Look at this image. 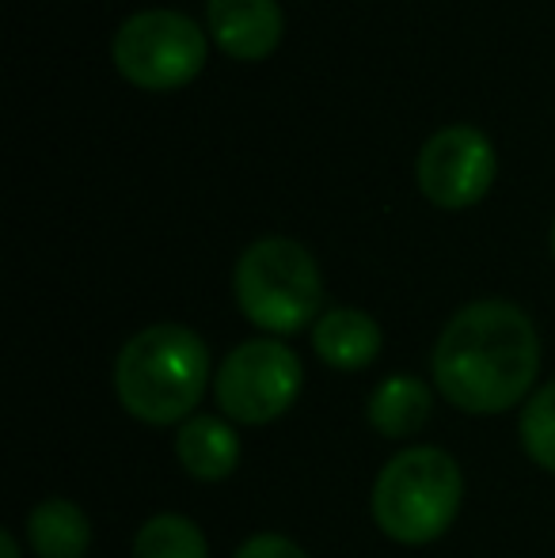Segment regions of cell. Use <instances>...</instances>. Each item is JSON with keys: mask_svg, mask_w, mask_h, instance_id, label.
I'll use <instances>...</instances> for the list:
<instances>
[{"mask_svg": "<svg viewBox=\"0 0 555 558\" xmlns=\"http://www.w3.org/2000/svg\"><path fill=\"white\" fill-rule=\"evenodd\" d=\"M240 434L229 418L217 414H194L176 429V460L183 463V471L198 483H221L240 468Z\"/></svg>", "mask_w": 555, "mask_h": 558, "instance_id": "30bf717a", "label": "cell"}, {"mask_svg": "<svg viewBox=\"0 0 555 558\" xmlns=\"http://www.w3.org/2000/svg\"><path fill=\"white\" fill-rule=\"evenodd\" d=\"M464 501V471L445 448L411 445L385 460L373 483V524L393 544L426 547L457 524Z\"/></svg>", "mask_w": 555, "mask_h": 558, "instance_id": "3957f363", "label": "cell"}, {"mask_svg": "<svg viewBox=\"0 0 555 558\" xmlns=\"http://www.w3.org/2000/svg\"><path fill=\"white\" fill-rule=\"evenodd\" d=\"M209 380V345L183 324L145 327L114 357V396L145 426H183L194 418Z\"/></svg>", "mask_w": 555, "mask_h": 558, "instance_id": "7a4b0ae2", "label": "cell"}, {"mask_svg": "<svg viewBox=\"0 0 555 558\" xmlns=\"http://www.w3.org/2000/svg\"><path fill=\"white\" fill-rule=\"evenodd\" d=\"M377 319L362 308H331L312 324V350L335 373H362L381 357Z\"/></svg>", "mask_w": 555, "mask_h": 558, "instance_id": "9c48e42d", "label": "cell"}, {"mask_svg": "<svg viewBox=\"0 0 555 558\" xmlns=\"http://www.w3.org/2000/svg\"><path fill=\"white\" fill-rule=\"evenodd\" d=\"M434 414V391L419 376H388L365 399V422L388 441L415 437Z\"/></svg>", "mask_w": 555, "mask_h": 558, "instance_id": "8fae6325", "label": "cell"}, {"mask_svg": "<svg viewBox=\"0 0 555 558\" xmlns=\"http://www.w3.org/2000/svg\"><path fill=\"white\" fill-rule=\"evenodd\" d=\"M304 388L301 357L278 338H248L214 373V399L237 426H267L297 403Z\"/></svg>", "mask_w": 555, "mask_h": 558, "instance_id": "8992f818", "label": "cell"}, {"mask_svg": "<svg viewBox=\"0 0 555 558\" xmlns=\"http://www.w3.org/2000/svg\"><path fill=\"white\" fill-rule=\"evenodd\" d=\"M495 145L475 125H442L419 148L415 183L437 209H468L495 183Z\"/></svg>", "mask_w": 555, "mask_h": 558, "instance_id": "52a82bcc", "label": "cell"}, {"mask_svg": "<svg viewBox=\"0 0 555 558\" xmlns=\"http://www.w3.org/2000/svg\"><path fill=\"white\" fill-rule=\"evenodd\" d=\"M23 551H20V539L12 536V532H0V558H20Z\"/></svg>", "mask_w": 555, "mask_h": 558, "instance_id": "2e32d148", "label": "cell"}, {"mask_svg": "<svg viewBox=\"0 0 555 558\" xmlns=\"http://www.w3.org/2000/svg\"><path fill=\"white\" fill-rule=\"evenodd\" d=\"M437 396L464 414H506L541 373V338L518 304L472 301L442 327L430 357Z\"/></svg>", "mask_w": 555, "mask_h": 558, "instance_id": "6da1fadb", "label": "cell"}, {"mask_svg": "<svg viewBox=\"0 0 555 558\" xmlns=\"http://www.w3.org/2000/svg\"><path fill=\"white\" fill-rule=\"evenodd\" d=\"M130 558H209V539L191 517L156 513L137 529Z\"/></svg>", "mask_w": 555, "mask_h": 558, "instance_id": "4fadbf2b", "label": "cell"}, {"mask_svg": "<svg viewBox=\"0 0 555 558\" xmlns=\"http://www.w3.org/2000/svg\"><path fill=\"white\" fill-rule=\"evenodd\" d=\"M518 437L529 460L541 471L555 475V380H548L544 388H536L533 396L526 399Z\"/></svg>", "mask_w": 555, "mask_h": 558, "instance_id": "5bb4252c", "label": "cell"}, {"mask_svg": "<svg viewBox=\"0 0 555 558\" xmlns=\"http://www.w3.org/2000/svg\"><path fill=\"white\" fill-rule=\"evenodd\" d=\"M548 251H552V258H555V225H552V235H548Z\"/></svg>", "mask_w": 555, "mask_h": 558, "instance_id": "e0dca14e", "label": "cell"}, {"mask_svg": "<svg viewBox=\"0 0 555 558\" xmlns=\"http://www.w3.org/2000/svg\"><path fill=\"white\" fill-rule=\"evenodd\" d=\"M206 15L214 43L237 61H260L281 43L278 0H209Z\"/></svg>", "mask_w": 555, "mask_h": 558, "instance_id": "ba28073f", "label": "cell"}, {"mask_svg": "<svg viewBox=\"0 0 555 558\" xmlns=\"http://www.w3.org/2000/svg\"><path fill=\"white\" fill-rule=\"evenodd\" d=\"M111 58L114 69L137 88H183L206 65V31L183 12L145 8L114 31Z\"/></svg>", "mask_w": 555, "mask_h": 558, "instance_id": "5b68a950", "label": "cell"}, {"mask_svg": "<svg viewBox=\"0 0 555 558\" xmlns=\"http://www.w3.org/2000/svg\"><path fill=\"white\" fill-rule=\"evenodd\" d=\"M27 544L38 558H84L92 547V521L76 501L46 498L27 513Z\"/></svg>", "mask_w": 555, "mask_h": 558, "instance_id": "7c38bea8", "label": "cell"}, {"mask_svg": "<svg viewBox=\"0 0 555 558\" xmlns=\"http://www.w3.org/2000/svg\"><path fill=\"white\" fill-rule=\"evenodd\" d=\"M237 558H309L301 544H293L289 536L278 532H255L237 547Z\"/></svg>", "mask_w": 555, "mask_h": 558, "instance_id": "9a60e30c", "label": "cell"}, {"mask_svg": "<svg viewBox=\"0 0 555 558\" xmlns=\"http://www.w3.org/2000/svg\"><path fill=\"white\" fill-rule=\"evenodd\" d=\"M232 293L260 331L297 335L319 316L324 278L304 243L289 235H263L248 243L232 270Z\"/></svg>", "mask_w": 555, "mask_h": 558, "instance_id": "277c9868", "label": "cell"}]
</instances>
